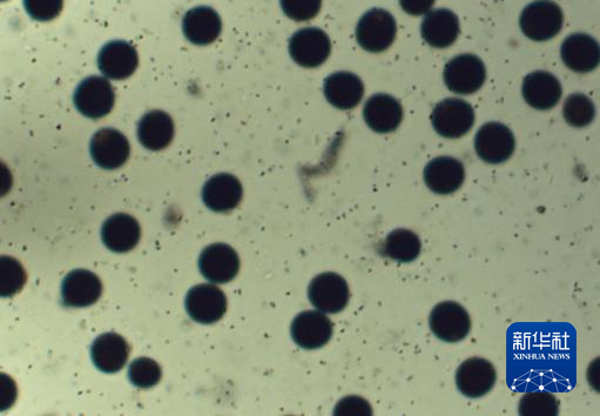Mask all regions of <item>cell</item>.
I'll return each mask as SVG.
<instances>
[{
    "label": "cell",
    "mask_w": 600,
    "mask_h": 416,
    "mask_svg": "<svg viewBox=\"0 0 600 416\" xmlns=\"http://www.w3.org/2000/svg\"><path fill=\"white\" fill-rule=\"evenodd\" d=\"M424 183L431 192L449 196L460 190L465 179V169L461 160L453 157H438L430 161L424 169Z\"/></svg>",
    "instance_id": "9a60e30c"
},
{
    "label": "cell",
    "mask_w": 600,
    "mask_h": 416,
    "mask_svg": "<svg viewBox=\"0 0 600 416\" xmlns=\"http://www.w3.org/2000/svg\"><path fill=\"white\" fill-rule=\"evenodd\" d=\"M333 332L332 321L320 311L302 312L292 324L293 340L305 350H316L327 345Z\"/></svg>",
    "instance_id": "4fadbf2b"
},
{
    "label": "cell",
    "mask_w": 600,
    "mask_h": 416,
    "mask_svg": "<svg viewBox=\"0 0 600 416\" xmlns=\"http://www.w3.org/2000/svg\"><path fill=\"white\" fill-rule=\"evenodd\" d=\"M116 102V95L109 80L103 77H90L78 86L74 93V104L80 113L92 119L109 114Z\"/></svg>",
    "instance_id": "9c48e42d"
},
{
    "label": "cell",
    "mask_w": 600,
    "mask_h": 416,
    "mask_svg": "<svg viewBox=\"0 0 600 416\" xmlns=\"http://www.w3.org/2000/svg\"><path fill=\"white\" fill-rule=\"evenodd\" d=\"M460 20L453 11L437 9L429 11L421 25V35L435 49H446L460 35Z\"/></svg>",
    "instance_id": "d6986e66"
},
{
    "label": "cell",
    "mask_w": 600,
    "mask_h": 416,
    "mask_svg": "<svg viewBox=\"0 0 600 416\" xmlns=\"http://www.w3.org/2000/svg\"><path fill=\"white\" fill-rule=\"evenodd\" d=\"M0 2H5V0H0Z\"/></svg>",
    "instance_id": "f35d334b"
},
{
    "label": "cell",
    "mask_w": 600,
    "mask_h": 416,
    "mask_svg": "<svg viewBox=\"0 0 600 416\" xmlns=\"http://www.w3.org/2000/svg\"><path fill=\"white\" fill-rule=\"evenodd\" d=\"M242 198V185L237 177L220 173L212 177L202 189V200L210 210L226 213L234 210Z\"/></svg>",
    "instance_id": "ffe728a7"
},
{
    "label": "cell",
    "mask_w": 600,
    "mask_h": 416,
    "mask_svg": "<svg viewBox=\"0 0 600 416\" xmlns=\"http://www.w3.org/2000/svg\"><path fill=\"white\" fill-rule=\"evenodd\" d=\"M429 325L435 337L448 344L464 340L471 331L468 311L455 301H443L436 305L430 313Z\"/></svg>",
    "instance_id": "277c9868"
},
{
    "label": "cell",
    "mask_w": 600,
    "mask_h": 416,
    "mask_svg": "<svg viewBox=\"0 0 600 416\" xmlns=\"http://www.w3.org/2000/svg\"><path fill=\"white\" fill-rule=\"evenodd\" d=\"M101 234L107 248L116 253H126L138 245L141 230L137 219L119 213L106 220Z\"/></svg>",
    "instance_id": "4316f807"
},
{
    "label": "cell",
    "mask_w": 600,
    "mask_h": 416,
    "mask_svg": "<svg viewBox=\"0 0 600 416\" xmlns=\"http://www.w3.org/2000/svg\"><path fill=\"white\" fill-rule=\"evenodd\" d=\"M26 273L18 260L0 257V297L9 298L22 291Z\"/></svg>",
    "instance_id": "f546056e"
},
{
    "label": "cell",
    "mask_w": 600,
    "mask_h": 416,
    "mask_svg": "<svg viewBox=\"0 0 600 416\" xmlns=\"http://www.w3.org/2000/svg\"><path fill=\"white\" fill-rule=\"evenodd\" d=\"M497 372L490 361L483 358L465 360L456 372V385L464 397L480 399L494 388Z\"/></svg>",
    "instance_id": "8fae6325"
},
{
    "label": "cell",
    "mask_w": 600,
    "mask_h": 416,
    "mask_svg": "<svg viewBox=\"0 0 600 416\" xmlns=\"http://www.w3.org/2000/svg\"><path fill=\"white\" fill-rule=\"evenodd\" d=\"M174 122L170 114L155 110L145 114L138 124V139L145 149L161 151L172 143Z\"/></svg>",
    "instance_id": "d4e9b609"
},
{
    "label": "cell",
    "mask_w": 600,
    "mask_h": 416,
    "mask_svg": "<svg viewBox=\"0 0 600 416\" xmlns=\"http://www.w3.org/2000/svg\"><path fill=\"white\" fill-rule=\"evenodd\" d=\"M188 315L199 324L211 325L227 311V299L219 287L202 284L192 288L185 300Z\"/></svg>",
    "instance_id": "30bf717a"
},
{
    "label": "cell",
    "mask_w": 600,
    "mask_h": 416,
    "mask_svg": "<svg viewBox=\"0 0 600 416\" xmlns=\"http://www.w3.org/2000/svg\"><path fill=\"white\" fill-rule=\"evenodd\" d=\"M12 174L9 167L0 161V198L11 190Z\"/></svg>",
    "instance_id": "74e56055"
},
{
    "label": "cell",
    "mask_w": 600,
    "mask_h": 416,
    "mask_svg": "<svg viewBox=\"0 0 600 416\" xmlns=\"http://www.w3.org/2000/svg\"><path fill=\"white\" fill-rule=\"evenodd\" d=\"M26 11L39 22L55 19L63 10L64 0H24Z\"/></svg>",
    "instance_id": "836d02e7"
},
{
    "label": "cell",
    "mask_w": 600,
    "mask_h": 416,
    "mask_svg": "<svg viewBox=\"0 0 600 416\" xmlns=\"http://www.w3.org/2000/svg\"><path fill=\"white\" fill-rule=\"evenodd\" d=\"M222 22L219 13L208 6L188 11L182 20V31L194 45H210L220 36Z\"/></svg>",
    "instance_id": "603a6c76"
},
{
    "label": "cell",
    "mask_w": 600,
    "mask_h": 416,
    "mask_svg": "<svg viewBox=\"0 0 600 416\" xmlns=\"http://www.w3.org/2000/svg\"><path fill=\"white\" fill-rule=\"evenodd\" d=\"M421 252L420 237L415 232L406 230V228H399V230L390 232L381 247V253L384 257L401 264L413 263L420 257Z\"/></svg>",
    "instance_id": "83f0119b"
},
{
    "label": "cell",
    "mask_w": 600,
    "mask_h": 416,
    "mask_svg": "<svg viewBox=\"0 0 600 416\" xmlns=\"http://www.w3.org/2000/svg\"><path fill=\"white\" fill-rule=\"evenodd\" d=\"M522 92L525 102L541 111L555 107L563 95L559 80L552 73L546 71L532 72L525 77Z\"/></svg>",
    "instance_id": "e0dca14e"
},
{
    "label": "cell",
    "mask_w": 600,
    "mask_h": 416,
    "mask_svg": "<svg viewBox=\"0 0 600 416\" xmlns=\"http://www.w3.org/2000/svg\"><path fill=\"white\" fill-rule=\"evenodd\" d=\"M332 52V43L325 31L306 28L295 32L289 42V53L294 62L306 69H314L326 62Z\"/></svg>",
    "instance_id": "ba28073f"
},
{
    "label": "cell",
    "mask_w": 600,
    "mask_h": 416,
    "mask_svg": "<svg viewBox=\"0 0 600 416\" xmlns=\"http://www.w3.org/2000/svg\"><path fill=\"white\" fill-rule=\"evenodd\" d=\"M335 415H373L369 402L360 397H348L337 404Z\"/></svg>",
    "instance_id": "e575fe53"
},
{
    "label": "cell",
    "mask_w": 600,
    "mask_h": 416,
    "mask_svg": "<svg viewBox=\"0 0 600 416\" xmlns=\"http://www.w3.org/2000/svg\"><path fill=\"white\" fill-rule=\"evenodd\" d=\"M281 8L295 22H307L319 15L322 0H280Z\"/></svg>",
    "instance_id": "d6a6232c"
},
{
    "label": "cell",
    "mask_w": 600,
    "mask_h": 416,
    "mask_svg": "<svg viewBox=\"0 0 600 416\" xmlns=\"http://www.w3.org/2000/svg\"><path fill=\"white\" fill-rule=\"evenodd\" d=\"M130 151V143L118 130L103 129L94 134L92 138V158L101 169H119L130 157Z\"/></svg>",
    "instance_id": "5bb4252c"
},
{
    "label": "cell",
    "mask_w": 600,
    "mask_h": 416,
    "mask_svg": "<svg viewBox=\"0 0 600 416\" xmlns=\"http://www.w3.org/2000/svg\"><path fill=\"white\" fill-rule=\"evenodd\" d=\"M558 401L555 395L546 391L529 392L519 402V414L527 416H556Z\"/></svg>",
    "instance_id": "4dcf8cb0"
},
{
    "label": "cell",
    "mask_w": 600,
    "mask_h": 416,
    "mask_svg": "<svg viewBox=\"0 0 600 416\" xmlns=\"http://www.w3.org/2000/svg\"><path fill=\"white\" fill-rule=\"evenodd\" d=\"M444 83L457 95H473L487 79V70L480 58L470 53L451 59L443 73Z\"/></svg>",
    "instance_id": "5b68a950"
},
{
    "label": "cell",
    "mask_w": 600,
    "mask_h": 416,
    "mask_svg": "<svg viewBox=\"0 0 600 416\" xmlns=\"http://www.w3.org/2000/svg\"><path fill=\"white\" fill-rule=\"evenodd\" d=\"M17 385L9 375L0 373V412L8 411L17 400Z\"/></svg>",
    "instance_id": "d590c367"
},
{
    "label": "cell",
    "mask_w": 600,
    "mask_h": 416,
    "mask_svg": "<svg viewBox=\"0 0 600 416\" xmlns=\"http://www.w3.org/2000/svg\"><path fill=\"white\" fill-rule=\"evenodd\" d=\"M563 24V11L551 0H536L529 4L519 19L524 35L535 42H545L556 37Z\"/></svg>",
    "instance_id": "6da1fadb"
},
{
    "label": "cell",
    "mask_w": 600,
    "mask_h": 416,
    "mask_svg": "<svg viewBox=\"0 0 600 416\" xmlns=\"http://www.w3.org/2000/svg\"><path fill=\"white\" fill-rule=\"evenodd\" d=\"M363 118L370 129L377 133L394 132L402 123L403 107L394 97L379 93L367 100Z\"/></svg>",
    "instance_id": "44dd1931"
},
{
    "label": "cell",
    "mask_w": 600,
    "mask_h": 416,
    "mask_svg": "<svg viewBox=\"0 0 600 416\" xmlns=\"http://www.w3.org/2000/svg\"><path fill=\"white\" fill-rule=\"evenodd\" d=\"M139 63L138 52L124 40H114L101 49L98 65L103 75L114 80L126 79L136 72Z\"/></svg>",
    "instance_id": "2e32d148"
},
{
    "label": "cell",
    "mask_w": 600,
    "mask_h": 416,
    "mask_svg": "<svg viewBox=\"0 0 600 416\" xmlns=\"http://www.w3.org/2000/svg\"><path fill=\"white\" fill-rule=\"evenodd\" d=\"M563 116L565 122L570 126L581 129V127L590 125L595 119V105L588 96L576 93V95H571L565 100Z\"/></svg>",
    "instance_id": "f1b7e54d"
},
{
    "label": "cell",
    "mask_w": 600,
    "mask_h": 416,
    "mask_svg": "<svg viewBox=\"0 0 600 416\" xmlns=\"http://www.w3.org/2000/svg\"><path fill=\"white\" fill-rule=\"evenodd\" d=\"M199 268L201 274L211 283L226 284L237 277L240 259L231 246L213 244L202 251Z\"/></svg>",
    "instance_id": "7c38bea8"
},
{
    "label": "cell",
    "mask_w": 600,
    "mask_h": 416,
    "mask_svg": "<svg viewBox=\"0 0 600 416\" xmlns=\"http://www.w3.org/2000/svg\"><path fill=\"white\" fill-rule=\"evenodd\" d=\"M323 92L329 104L339 110H352L361 103L364 85L359 76L340 71L330 75L323 84Z\"/></svg>",
    "instance_id": "7402d4cb"
},
{
    "label": "cell",
    "mask_w": 600,
    "mask_h": 416,
    "mask_svg": "<svg viewBox=\"0 0 600 416\" xmlns=\"http://www.w3.org/2000/svg\"><path fill=\"white\" fill-rule=\"evenodd\" d=\"M431 123L441 137L462 138L475 124L473 106L458 98H448L438 103L431 113Z\"/></svg>",
    "instance_id": "3957f363"
},
{
    "label": "cell",
    "mask_w": 600,
    "mask_h": 416,
    "mask_svg": "<svg viewBox=\"0 0 600 416\" xmlns=\"http://www.w3.org/2000/svg\"><path fill=\"white\" fill-rule=\"evenodd\" d=\"M396 20L390 12L373 9L364 13L356 26V39L363 50L372 53L386 51L395 42Z\"/></svg>",
    "instance_id": "7a4b0ae2"
},
{
    "label": "cell",
    "mask_w": 600,
    "mask_h": 416,
    "mask_svg": "<svg viewBox=\"0 0 600 416\" xmlns=\"http://www.w3.org/2000/svg\"><path fill=\"white\" fill-rule=\"evenodd\" d=\"M91 354L101 372L116 373L126 365L130 346L121 335L106 333L93 342Z\"/></svg>",
    "instance_id": "484cf974"
},
{
    "label": "cell",
    "mask_w": 600,
    "mask_h": 416,
    "mask_svg": "<svg viewBox=\"0 0 600 416\" xmlns=\"http://www.w3.org/2000/svg\"><path fill=\"white\" fill-rule=\"evenodd\" d=\"M310 303L322 313H340L348 306L350 292L345 278L327 272L314 278L308 288Z\"/></svg>",
    "instance_id": "8992f818"
},
{
    "label": "cell",
    "mask_w": 600,
    "mask_h": 416,
    "mask_svg": "<svg viewBox=\"0 0 600 416\" xmlns=\"http://www.w3.org/2000/svg\"><path fill=\"white\" fill-rule=\"evenodd\" d=\"M515 149L514 133L501 123L485 124L476 133L475 150L485 163L502 164L511 158Z\"/></svg>",
    "instance_id": "52a82bcc"
},
{
    "label": "cell",
    "mask_w": 600,
    "mask_h": 416,
    "mask_svg": "<svg viewBox=\"0 0 600 416\" xmlns=\"http://www.w3.org/2000/svg\"><path fill=\"white\" fill-rule=\"evenodd\" d=\"M401 8L410 16H423L433 9L435 0H400Z\"/></svg>",
    "instance_id": "8d00e7d4"
},
{
    "label": "cell",
    "mask_w": 600,
    "mask_h": 416,
    "mask_svg": "<svg viewBox=\"0 0 600 416\" xmlns=\"http://www.w3.org/2000/svg\"><path fill=\"white\" fill-rule=\"evenodd\" d=\"M103 286L96 274L77 270L71 272L64 280L62 294L64 303L71 307L91 306L100 298Z\"/></svg>",
    "instance_id": "cb8c5ba5"
},
{
    "label": "cell",
    "mask_w": 600,
    "mask_h": 416,
    "mask_svg": "<svg viewBox=\"0 0 600 416\" xmlns=\"http://www.w3.org/2000/svg\"><path fill=\"white\" fill-rule=\"evenodd\" d=\"M161 368L158 362L150 358L134 360L128 369V378L132 384L139 388H151L161 380Z\"/></svg>",
    "instance_id": "1f68e13d"
},
{
    "label": "cell",
    "mask_w": 600,
    "mask_h": 416,
    "mask_svg": "<svg viewBox=\"0 0 600 416\" xmlns=\"http://www.w3.org/2000/svg\"><path fill=\"white\" fill-rule=\"evenodd\" d=\"M563 63L573 72L589 73L599 64V44L585 33H573L562 44Z\"/></svg>",
    "instance_id": "ac0fdd59"
}]
</instances>
